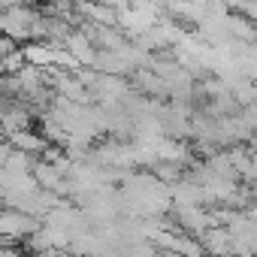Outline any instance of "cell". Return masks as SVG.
<instances>
[{
    "label": "cell",
    "mask_w": 257,
    "mask_h": 257,
    "mask_svg": "<svg viewBox=\"0 0 257 257\" xmlns=\"http://www.w3.org/2000/svg\"><path fill=\"white\" fill-rule=\"evenodd\" d=\"M31 227H34V224L28 221V215H25V212H0V236L13 239V236L28 233Z\"/></svg>",
    "instance_id": "1"
}]
</instances>
